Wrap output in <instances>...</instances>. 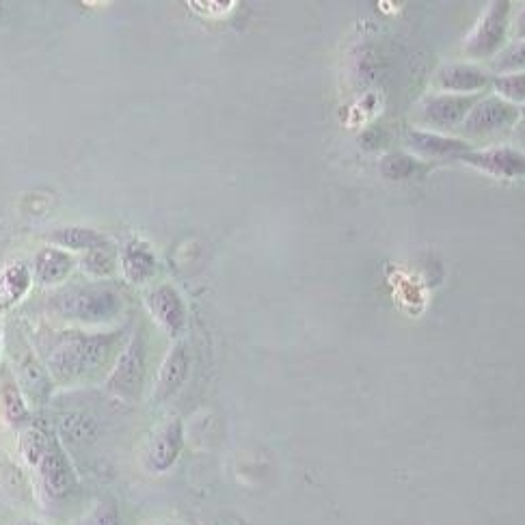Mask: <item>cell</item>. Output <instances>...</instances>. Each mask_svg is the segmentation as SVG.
Returning a JSON list of instances; mask_svg holds the SVG:
<instances>
[{
  "mask_svg": "<svg viewBox=\"0 0 525 525\" xmlns=\"http://www.w3.org/2000/svg\"><path fill=\"white\" fill-rule=\"evenodd\" d=\"M145 376V344L141 335H134L132 342L124 348V353L119 355L115 370L111 372L106 389L115 396L132 400L139 396L141 385Z\"/></svg>",
  "mask_w": 525,
  "mask_h": 525,
  "instance_id": "7",
  "label": "cell"
},
{
  "mask_svg": "<svg viewBox=\"0 0 525 525\" xmlns=\"http://www.w3.org/2000/svg\"><path fill=\"white\" fill-rule=\"evenodd\" d=\"M163 525H165V523H163Z\"/></svg>",
  "mask_w": 525,
  "mask_h": 525,
  "instance_id": "31",
  "label": "cell"
},
{
  "mask_svg": "<svg viewBox=\"0 0 525 525\" xmlns=\"http://www.w3.org/2000/svg\"><path fill=\"white\" fill-rule=\"evenodd\" d=\"M519 115L521 113L517 106L508 104L502 98H480L467 113L465 121L461 124V132L469 134V137H489V134H497L515 126Z\"/></svg>",
  "mask_w": 525,
  "mask_h": 525,
  "instance_id": "5",
  "label": "cell"
},
{
  "mask_svg": "<svg viewBox=\"0 0 525 525\" xmlns=\"http://www.w3.org/2000/svg\"><path fill=\"white\" fill-rule=\"evenodd\" d=\"M0 344H3V333H0Z\"/></svg>",
  "mask_w": 525,
  "mask_h": 525,
  "instance_id": "29",
  "label": "cell"
},
{
  "mask_svg": "<svg viewBox=\"0 0 525 525\" xmlns=\"http://www.w3.org/2000/svg\"><path fill=\"white\" fill-rule=\"evenodd\" d=\"M33 469L37 471L39 484H42V491L48 500L63 502L74 493L76 474L57 439H52L48 452L42 456V461H39Z\"/></svg>",
  "mask_w": 525,
  "mask_h": 525,
  "instance_id": "6",
  "label": "cell"
},
{
  "mask_svg": "<svg viewBox=\"0 0 525 525\" xmlns=\"http://www.w3.org/2000/svg\"><path fill=\"white\" fill-rule=\"evenodd\" d=\"M510 37H513V42L525 39V5L515 13V18H510Z\"/></svg>",
  "mask_w": 525,
  "mask_h": 525,
  "instance_id": "26",
  "label": "cell"
},
{
  "mask_svg": "<svg viewBox=\"0 0 525 525\" xmlns=\"http://www.w3.org/2000/svg\"><path fill=\"white\" fill-rule=\"evenodd\" d=\"M121 268L130 284H143L156 271V258L152 249L141 240H132L121 255Z\"/></svg>",
  "mask_w": 525,
  "mask_h": 525,
  "instance_id": "14",
  "label": "cell"
},
{
  "mask_svg": "<svg viewBox=\"0 0 525 525\" xmlns=\"http://www.w3.org/2000/svg\"><path fill=\"white\" fill-rule=\"evenodd\" d=\"M35 277L42 281L44 286H55L70 275L72 258L65 249H42L35 258Z\"/></svg>",
  "mask_w": 525,
  "mask_h": 525,
  "instance_id": "15",
  "label": "cell"
},
{
  "mask_svg": "<svg viewBox=\"0 0 525 525\" xmlns=\"http://www.w3.org/2000/svg\"><path fill=\"white\" fill-rule=\"evenodd\" d=\"M495 70L497 74L525 72V39L523 42H513L510 46H504L500 55L495 57Z\"/></svg>",
  "mask_w": 525,
  "mask_h": 525,
  "instance_id": "21",
  "label": "cell"
},
{
  "mask_svg": "<svg viewBox=\"0 0 525 525\" xmlns=\"http://www.w3.org/2000/svg\"><path fill=\"white\" fill-rule=\"evenodd\" d=\"M85 266H87V271L93 275H111L115 268V258L109 251H102L100 247V249H93L87 253Z\"/></svg>",
  "mask_w": 525,
  "mask_h": 525,
  "instance_id": "24",
  "label": "cell"
},
{
  "mask_svg": "<svg viewBox=\"0 0 525 525\" xmlns=\"http://www.w3.org/2000/svg\"><path fill=\"white\" fill-rule=\"evenodd\" d=\"M31 286V271L26 264L16 262L5 268V273L0 275V309H7L16 305L22 296L29 292Z\"/></svg>",
  "mask_w": 525,
  "mask_h": 525,
  "instance_id": "16",
  "label": "cell"
},
{
  "mask_svg": "<svg viewBox=\"0 0 525 525\" xmlns=\"http://www.w3.org/2000/svg\"><path fill=\"white\" fill-rule=\"evenodd\" d=\"M182 448H184V428L178 420H173L154 435L145 459L147 467H150V471H154V474H165V471H169L175 465V461L180 459Z\"/></svg>",
  "mask_w": 525,
  "mask_h": 525,
  "instance_id": "11",
  "label": "cell"
},
{
  "mask_svg": "<svg viewBox=\"0 0 525 525\" xmlns=\"http://www.w3.org/2000/svg\"><path fill=\"white\" fill-rule=\"evenodd\" d=\"M461 163L487 175H493V178H525V154L508 145L487 147V150H471L465 156H461Z\"/></svg>",
  "mask_w": 525,
  "mask_h": 525,
  "instance_id": "8",
  "label": "cell"
},
{
  "mask_svg": "<svg viewBox=\"0 0 525 525\" xmlns=\"http://www.w3.org/2000/svg\"><path fill=\"white\" fill-rule=\"evenodd\" d=\"M491 85L497 98L506 100L513 106H525V72L495 74L491 76Z\"/></svg>",
  "mask_w": 525,
  "mask_h": 525,
  "instance_id": "19",
  "label": "cell"
},
{
  "mask_svg": "<svg viewBox=\"0 0 525 525\" xmlns=\"http://www.w3.org/2000/svg\"><path fill=\"white\" fill-rule=\"evenodd\" d=\"M0 398H3V409H5V415H7V420L9 422H22L24 417H26V405H24V398L20 394V389L16 387V383H11L7 381L3 385V394H0Z\"/></svg>",
  "mask_w": 525,
  "mask_h": 525,
  "instance_id": "22",
  "label": "cell"
},
{
  "mask_svg": "<svg viewBox=\"0 0 525 525\" xmlns=\"http://www.w3.org/2000/svg\"><path fill=\"white\" fill-rule=\"evenodd\" d=\"M111 335H74L55 348L48 359L50 374L61 383H74L98 372L111 357Z\"/></svg>",
  "mask_w": 525,
  "mask_h": 525,
  "instance_id": "1",
  "label": "cell"
},
{
  "mask_svg": "<svg viewBox=\"0 0 525 525\" xmlns=\"http://www.w3.org/2000/svg\"><path fill=\"white\" fill-rule=\"evenodd\" d=\"M510 35V3L495 0L484 7L482 16L465 39V55L471 61L493 59L504 50Z\"/></svg>",
  "mask_w": 525,
  "mask_h": 525,
  "instance_id": "2",
  "label": "cell"
},
{
  "mask_svg": "<svg viewBox=\"0 0 525 525\" xmlns=\"http://www.w3.org/2000/svg\"><path fill=\"white\" fill-rule=\"evenodd\" d=\"M489 83L491 76L476 63H446L433 78L439 93H452V96H478Z\"/></svg>",
  "mask_w": 525,
  "mask_h": 525,
  "instance_id": "9",
  "label": "cell"
},
{
  "mask_svg": "<svg viewBox=\"0 0 525 525\" xmlns=\"http://www.w3.org/2000/svg\"><path fill=\"white\" fill-rule=\"evenodd\" d=\"M407 147L415 156L428 160H461V156L474 150V147L459 137L430 130H409Z\"/></svg>",
  "mask_w": 525,
  "mask_h": 525,
  "instance_id": "10",
  "label": "cell"
},
{
  "mask_svg": "<svg viewBox=\"0 0 525 525\" xmlns=\"http://www.w3.org/2000/svg\"><path fill=\"white\" fill-rule=\"evenodd\" d=\"M523 111H525V106H523Z\"/></svg>",
  "mask_w": 525,
  "mask_h": 525,
  "instance_id": "30",
  "label": "cell"
},
{
  "mask_svg": "<svg viewBox=\"0 0 525 525\" xmlns=\"http://www.w3.org/2000/svg\"><path fill=\"white\" fill-rule=\"evenodd\" d=\"M521 141L525 143V130H523V134H521Z\"/></svg>",
  "mask_w": 525,
  "mask_h": 525,
  "instance_id": "28",
  "label": "cell"
},
{
  "mask_svg": "<svg viewBox=\"0 0 525 525\" xmlns=\"http://www.w3.org/2000/svg\"><path fill=\"white\" fill-rule=\"evenodd\" d=\"M480 100V96H452V93H437L428 96L422 102L420 121L424 130L446 134L450 130L461 128L471 106Z\"/></svg>",
  "mask_w": 525,
  "mask_h": 525,
  "instance_id": "4",
  "label": "cell"
},
{
  "mask_svg": "<svg viewBox=\"0 0 525 525\" xmlns=\"http://www.w3.org/2000/svg\"><path fill=\"white\" fill-rule=\"evenodd\" d=\"M85 525H121L119 510L113 504H98L91 510Z\"/></svg>",
  "mask_w": 525,
  "mask_h": 525,
  "instance_id": "25",
  "label": "cell"
},
{
  "mask_svg": "<svg viewBox=\"0 0 525 525\" xmlns=\"http://www.w3.org/2000/svg\"><path fill=\"white\" fill-rule=\"evenodd\" d=\"M147 309L152 318L163 327L167 333H180L186 325V309L182 296L171 286H160L150 296H147Z\"/></svg>",
  "mask_w": 525,
  "mask_h": 525,
  "instance_id": "12",
  "label": "cell"
},
{
  "mask_svg": "<svg viewBox=\"0 0 525 525\" xmlns=\"http://www.w3.org/2000/svg\"><path fill=\"white\" fill-rule=\"evenodd\" d=\"M50 443H52V437L42 433V430L26 428L20 435V452H22V459L26 461V465L33 469L39 461H42V456L48 452Z\"/></svg>",
  "mask_w": 525,
  "mask_h": 525,
  "instance_id": "20",
  "label": "cell"
},
{
  "mask_svg": "<svg viewBox=\"0 0 525 525\" xmlns=\"http://www.w3.org/2000/svg\"><path fill=\"white\" fill-rule=\"evenodd\" d=\"M381 169L385 173V178L389 180H407L409 175L417 169V160L409 154H394L383 158Z\"/></svg>",
  "mask_w": 525,
  "mask_h": 525,
  "instance_id": "23",
  "label": "cell"
},
{
  "mask_svg": "<svg viewBox=\"0 0 525 525\" xmlns=\"http://www.w3.org/2000/svg\"><path fill=\"white\" fill-rule=\"evenodd\" d=\"M52 309L67 320L78 322H102L113 318L121 301L109 288H74L52 296Z\"/></svg>",
  "mask_w": 525,
  "mask_h": 525,
  "instance_id": "3",
  "label": "cell"
},
{
  "mask_svg": "<svg viewBox=\"0 0 525 525\" xmlns=\"http://www.w3.org/2000/svg\"><path fill=\"white\" fill-rule=\"evenodd\" d=\"M188 368H191V357H188V348L184 344H175L167 359L163 361V366L158 370L156 383H154V400L165 402L171 398L178 389L184 385Z\"/></svg>",
  "mask_w": 525,
  "mask_h": 525,
  "instance_id": "13",
  "label": "cell"
},
{
  "mask_svg": "<svg viewBox=\"0 0 525 525\" xmlns=\"http://www.w3.org/2000/svg\"><path fill=\"white\" fill-rule=\"evenodd\" d=\"M52 240L61 245L63 249H76V251H93L106 245L102 234L87 230V227H63V230L52 232Z\"/></svg>",
  "mask_w": 525,
  "mask_h": 525,
  "instance_id": "17",
  "label": "cell"
},
{
  "mask_svg": "<svg viewBox=\"0 0 525 525\" xmlns=\"http://www.w3.org/2000/svg\"><path fill=\"white\" fill-rule=\"evenodd\" d=\"M61 435L65 441L76 443V446H83V443L96 439L98 422L85 413H70L61 420Z\"/></svg>",
  "mask_w": 525,
  "mask_h": 525,
  "instance_id": "18",
  "label": "cell"
},
{
  "mask_svg": "<svg viewBox=\"0 0 525 525\" xmlns=\"http://www.w3.org/2000/svg\"><path fill=\"white\" fill-rule=\"evenodd\" d=\"M16 525H46V523H42V521H33V519H26V521H20V523H16Z\"/></svg>",
  "mask_w": 525,
  "mask_h": 525,
  "instance_id": "27",
  "label": "cell"
}]
</instances>
